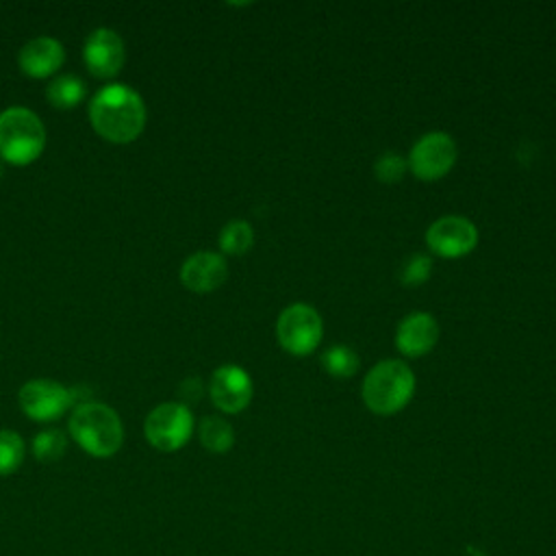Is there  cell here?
<instances>
[{
	"label": "cell",
	"mask_w": 556,
	"mask_h": 556,
	"mask_svg": "<svg viewBox=\"0 0 556 556\" xmlns=\"http://www.w3.org/2000/svg\"><path fill=\"white\" fill-rule=\"evenodd\" d=\"M89 119L100 137L113 143H128L146 126V104L128 85L111 83L91 98Z\"/></svg>",
	"instance_id": "1"
},
{
	"label": "cell",
	"mask_w": 556,
	"mask_h": 556,
	"mask_svg": "<svg viewBox=\"0 0 556 556\" xmlns=\"http://www.w3.org/2000/svg\"><path fill=\"white\" fill-rule=\"evenodd\" d=\"M72 439L91 456L109 458L124 443V426L119 415L100 402H83L70 417Z\"/></svg>",
	"instance_id": "2"
},
{
	"label": "cell",
	"mask_w": 556,
	"mask_h": 556,
	"mask_svg": "<svg viewBox=\"0 0 556 556\" xmlns=\"http://www.w3.org/2000/svg\"><path fill=\"white\" fill-rule=\"evenodd\" d=\"M415 393L413 369L397 358L374 365L363 380V402L376 415H393L402 410Z\"/></svg>",
	"instance_id": "3"
},
{
	"label": "cell",
	"mask_w": 556,
	"mask_h": 556,
	"mask_svg": "<svg viewBox=\"0 0 556 556\" xmlns=\"http://www.w3.org/2000/svg\"><path fill=\"white\" fill-rule=\"evenodd\" d=\"M46 146V128L39 115L26 106H9L0 113V156L13 165L33 163Z\"/></svg>",
	"instance_id": "4"
},
{
	"label": "cell",
	"mask_w": 556,
	"mask_h": 556,
	"mask_svg": "<svg viewBox=\"0 0 556 556\" xmlns=\"http://www.w3.org/2000/svg\"><path fill=\"white\" fill-rule=\"evenodd\" d=\"M276 337L285 352L293 356H306L319 345L324 337L321 315L311 304H291L278 315Z\"/></svg>",
	"instance_id": "5"
},
{
	"label": "cell",
	"mask_w": 556,
	"mask_h": 556,
	"mask_svg": "<svg viewBox=\"0 0 556 556\" xmlns=\"http://www.w3.org/2000/svg\"><path fill=\"white\" fill-rule=\"evenodd\" d=\"M146 439L161 452L180 450L193 432V415L182 402H165L152 408L143 421Z\"/></svg>",
	"instance_id": "6"
},
{
	"label": "cell",
	"mask_w": 556,
	"mask_h": 556,
	"mask_svg": "<svg viewBox=\"0 0 556 556\" xmlns=\"http://www.w3.org/2000/svg\"><path fill=\"white\" fill-rule=\"evenodd\" d=\"M456 143L447 132L434 130L426 132L415 141L408 154V169L419 180H439L443 178L456 163Z\"/></svg>",
	"instance_id": "7"
},
{
	"label": "cell",
	"mask_w": 556,
	"mask_h": 556,
	"mask_svg": "<svg viewBox=\"0 0 556 556\" xmlns=\"http://www.w3.org/2000/svg\"><path fill=\"white\" fill-rule=\"evenodd\" d=\"M17 402L22 410L35 421L59 419L74 402V393L61 382L48 378H35L20 387Z\"/></svg>",
	"instance_id": "8"
},
{
	"label": "cell",
	"mask_w": 556,
	"mask_h": 556,
	"mask_svg": "<svg viewBox=\"0 0 556 556\" xmlns=\"http://www.w3.org/2000/svg\"><path fill=\"white\" fill-rule=\"evenodd\" d=\"M428 248L443 258H458L478 245V228L460 215H443L426 230Z\"/></svg>",
	"instance_id": "9"
},
{
	"label": "cell",
	"mask_w": 556,
	"mask_h": 556,
	"mask_svg": "<svg viewBox=\"0 0 556 556\" xmlns=\"http://www.w3.org/2000/svg\"><path fill=\"white\" fill-rule=\"evenodd\" d=\"M252 378L239 365H222L213 371L208 382V395L213 404L224 413H239L252 400Z\"/></svg>",
	"instance_id": "10"
},
{
	"label": "cell",
	"mask_w": 556,
	"mask_h": 556,
	"mask_svg": "<svg viewBox=\"0 0 556 556\" xmlns=\"http://www.w3.org/2000/svg\"><path fill=\"white\" fill-rule=\"evenodd\" d=\"M83 59L93 76L111 78L124 65V41L113 28H96L85 39Z\"/></svg>",
	"instance_id": "11"
},
{
	"label": "cell",
	"mask_w": 556,
	"mask_h": 556,
	"mask_svg": "<svg viewBox=\"0 0 556 556\" xmlns=\"http://www.w3.org/2000/svg\"><path fill=\"white\" fill-rule=\"evenodd\" d=\"M439 341V324L430 313L406 315L395 330V348L410 358L428 354Z\"/></svg>",
	"instance_id": "12"
},
{
	"label": "cell",
	"mask_w": 556,
	"mask_h": 556,
	"mask_svg": "<svg viewBox=\"0 0 556 556\" xmlns=\"http://www.w3.org/2000/svg\"><path fill=\"white\" fill-rule=\"evenodd\" d=\"M228 265L217 252H195L185 258L180 267V280L189 291L208 293L224 285Z\"/></svg>",
	"instance_id": "13"
},
{
	"label": "cell",
	"mask_w": 556,
	"mask_h": 556,
	"mask_svg": "<svg viewBox=\"0 0 556 556\" xmlns=\"http://www.w3.org/2000/svg\"><path fill=\"white\" fill-rule=\"evenodd\" d=\"M17 61H20V67L24 74H28L33 78H46V76H52L63 65L65 50L59 39L39 35V37L28 39L22 46Z\"/></svg>",
	"instance_id": "14"
},
{
	"label": "cell",
	"mask_w": 556,
	"mask_h": 556,
	"mask_svg": "<svg viewBox=\"0 0 556 556\" xmlns=\"http://www.w3.org/2000/svg\"><path fill=\"white\" fill-rule=\"evenodd\" d=\"M198 437H200L202 447L213 454H226L235 443L232 426L224 417H217V415H206L200 421Z\"/></svg>",
	"instance_id": "15"
},
{
	"label": "cell",
	"mask_w": 556,
	"mask_h": 556,
	"mask_svg": "<svg viewBox=\"0 0 556 556\" xmlns=\"http://www.w3.org/2000/svg\"><path fill=\"white\" fill-rule=\"evenodd\" d=\"M46 98L56 109H72L85 98V83L76 74H61L48 83Z\"/></svg>",
	"instance_id": "16"
},
{
	"label": "cell",
	"mask_w": 556,
	"mask_h": 556,
	"mask_svg": "<svg viewBox=\"0 0 556 556\" xmlns=\"http://www.w3.org/2000/svg\"><path fill=\"white\" fill-rule=\"evenodd\" d=\"M254 243V230L245 219H230L219 230V248L226 254L239 256L245 254Z\"/></svg>",
	"instance_id": "17"
},
{
	"label": "cell",
	"mask_w": 556,
	"mask_h": 556,
	"mask_svg": "<svg viewBox=\"0 0 556 556\" xmlns=\"http://www.w3.org/2000/svg\"><path fill=\"white\" fill-rule=\"evenodd\" d=\"M361 358L350 345H332L321 354V367L334 378H350L358 371Z\"/></svg>",
	"instance_id": "18"
},
{
	"label": "cell",
	"mask_w": 556,
	"mask_h": 556,
	"mask_svg": "<svg viewBox=\"0 0 556 556\" xmlns=\"http://www.w3.org/2000/svg\"><path fill=\"white\" fill-rule=\"evenodd\" d=\"M67 447V437L59 428H48L35 434L33 454L41 463H56Z\"/></svg>",
	"instance_id": "19"
},
{
	"label": "cell",
	"mask_w": 556,
	"mask_h": 556,
	"mask_svg": "<svg viewBox=\"0 0 556 556\" xmlns=\"http://www.w3.org/2000/svg\"><path fill=\"white\" fill-rule=\"evenodd\" d=\"M24 441L15 430H0V476H11L24 460Z\"/></svg>",
	"instance_id": "20"
},
{
	"label": "cell",
	"mask_w": 556,
	"mask_h": 556,
	"mask_svg": "<svg viewBox=\"0 0 556 556\" xmlns=\"http://www.w3.org/2000/svg\"><path fill=\"white\" fill-rule=\"evenodd\" d=\"M406 169H408V163L397 152H384L374 163V176L380 182H397L406 174Z\"/></svg>",
	"instance_id": "21"
},
{
	"label": "cell",
	"mask_w": 556,
	"mask_h": 556,
	"mask_svg": "<svg viewBox=\"0 0 556 556\" xmlns=\"http://www.w3.org/2000/svg\"><path fill=\"white\" fill-rule=\"evenodd\" d=\"M430 271H432V261L426 254H413L402 263L400 278H402V285L417 287L430 278Z\"/></svg>",
	"instance_id": "22"
},
{
	"label": "cell",
	"mask_w": 556,
	"mask_h": 556,
	"mask_svg": "<svg viewBox=\"0 0 556 556\" xmlns=\"http://www.w3.org/2000/svg\"><path fill=\"white\" fill-rule=\"evenodd\" d=\"M178 395H180V400H185V402H198L200 395H202V380L195 378V376L185 378V380L180 382V387H178Z\"/></svg>",
	"instance_id": "23"
},
{
	"label": "cell",
	"mask_w": 556,
	"mask_h": 556,
	"mask_svg": "<svg viewBox=\"0 0 556 556\" xmlns=\"http://www.w3.org/2000/svg\"><path fill=\"white\" fill-rule=\"evenodd\" d=\"M0 174H2V165H0Z\"/></svg>",
	"instance_id": "24"
}]
</instances>
